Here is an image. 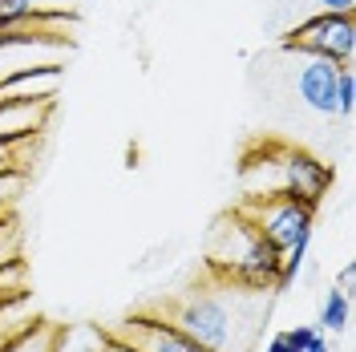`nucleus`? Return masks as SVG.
I'll return each instance as SVG.
<instances>
[{
	"label": "nucleus",
	"instance_id": "1",
	"mask_svg": "<svg viewBox=\"0 0 356 352\" xmlns=\"http://www.w3.org/2000/svg\"><path fill=\"white\" fill-rule=\"evenodd\" d=\"M222 231L231 235L235 247H227V255H215L211 264L219 267V271H227L239 287H251V291L275 287V280H280V264H284V251H275V247H271V243H267L264 235L239 215V211L231 215V223H227Z\"/></svg>",
	"mask_w": 356,
	"mask_h": 352
},
{
	"label": "nucleus",
	"instance_id": "2",
	"mask_svg": "<svg viewBox=\"0 0 356 352\" xmlns=\"http://www.w3.org/2000/svg\"><path fill=\"white\" fill-rule=\"evenodd\" d=\"M264 170H271L275 178L264 182L259 195H251V198L284 195V198H296V202H308V207H320V198L328 195V186H332V166H324L316 154L296 150V146L271 150V158H264Z\"/></svg>",
	"mask_w": 356,
	"mask_h": 352
},
{
	"label": "nucleus",
	"instance_id": "3",
	"mask_svg": "<svg viewBox=\"0 0 356 352\" xmlns=\"http://www.w3.org/2000/svg\"><path fill=\"white\" fill-rule=\"evenodd\" d=\"M239 215H243L275 251H288L296 239L312 235L316 207L296 202V198H284V195H267V198H247L243 207H239Z\"/></svg>",
	"mask_w": 356,
	"mask_h": 352
},
{
	"label": "nucleus",
	"instance_id": "4",
	"mask_svg": "<svg viewBox=\"0 0 356 352\" xmlns=\"http://www.w3.org/2000/svg\"><path fill=\"white\" fill-rule=\"evenodd\" d=\"M288 53H304V57H324L336 65H353L356 53V21L353 17H336V13H316L304 24H296L284 37Z\"/></svg>",
	"mask_w": 356,
	"mask_h": 352
},
{
	"label": "nucleus",
	"instance_id": "5",
	"mask_svg": "<svg viewBox=\"0 0 356 352\" xmlns=\"http://www.w3.org/2000/svg\"><path fill=\"white\" fill-rule=\"evenodd\" d=\"M175 328L186 332L202 349L231 352L235 349V332H239V316H235V308L222 296H191V300L178 304Z\"/></svg>",
	"mask_w": 356,
	"mask_h": 352
},
{
	"label": "nucleus",
	"instance_id": "6",
	"mask_svg": "<svg viewBox=\"0 0 356 352\" xmlns=\"http://www.w3.org/2000/svg\"><path fill=\"white\" fill-rule=\"evenodd\" d=\"M113 336H122L138 352H211V349H202V344H195L186 332H178L175 324L150 320V316H130Z\"/></svg>",
	"mask_w": 356,
	"mask_h": 352
},
{
	"label": "nucleus",
	"instance_id": "7",
	"mask_svg": "<svg viewBox=\"0 0 356 352\" xmlns=\"http://www.w3.org/2000/svg\"><path fill=\"white\" fill-rule=\"evenodd\" d=\"M336 73L340 65L336 61H324V57H308L300 73H296V89L304 97V106L316 113H336Z\"/></svg>",
	"mask_w": 356,
	"mask_h": 352
},
{
	"label": "nucleus",
	"instance_id": "8",
	"mask_svg": "<svg viewBox=\"0 0 356 352\" xmlns=\"http://www.w3.org/2000/svg\"><path fill=\"white\" fill-rule=\"evenodd\" d=\"M53 113V97H33V102H0V138H29L41 134Z\"/></svg>",
	"mask_w": 356,
	"mask_h": 352
},
{
	"label": "nucleus",
	"instance_id": "9",
	"mask_svg": "<svg viewBox=\"0 0 356 352\" xmlns=\"http://www.w3.org/2000/svg\"><path fill=\"white\" fill-rule=\"evenodd\" d=\"M106 336L97 324H69V328H57V344L53 352H102L106 349Z\"/></svg>",
	"mask_w": 356,
	"mask_h": 352
},
{
	"label": "nucleus",
	"instance_id": "10",
	"mask_svg": "<svg viewBox=\"0 0 356 352\" xmlns=\"http://www.w3.org/2000/svg\"><path fill=\"white\" fill-rule=\"evenodd\" d=\"M348 316H353V296L332 287L324 296V308H320V320H316V332H344L348 328Z\"/></svg>",
	"mask_w": 356,
	"mask_h": 352
},
{
	"label": "nucleus",
	"instance_id": "11",
	"mask_svg": "<svg viewBox=\"0 0 356 352\" xmlns=\"http://www.w3.org/2000/svg\"><path fill=\"white\" fill-rule=\"evenodd\" d=\"M53 344H57V324H29V328H21L8 344L0 352H53Z\"/></svg>",
	"mask_w": 356,
	"mask_h": 352
},
{
	"label": "nucleus",
	"instance_id": "12",
	"mask_svg": "<svg viewBox=\"0 0 356 352\" xmlns=\"http://www.w3.org/2000/svg\"><path fill=\"white\" fill-rule=\"evenodd\" d=\"M37 146V134L29 138H0V175H24L29 170V158Z\"/></svg>",
	"mask_w": 356,
	"mask_h": 352
},
{
	"label": "nucleus",
	"instance_id": "13",
	"mask_svg": "<svg viewBox=\"0 0 356 352\" xmlns=\"http://www.w3.org/2000/svg\"><path fill=\"white\" fill-rule=\"evenodd\" d=\"M353 110H356V73L353 65H340V73H336V113L353 118Z\"/></svg>",
	"mask_w": 356,
	"mask_h": 352
},
{
	"label": "nucleus",
	"instance_id": "14",
	"mask_svg": "<svg viewBox=\"0 0 356 352\" xmlns=\"http://www.w3.org/2000/svg\"><path fill=\"white\" fill-rule=\"evenodd\" d=\"M17 223H13V215H0V267H8L13 259H17Z\"/></svg>",
	"mask_w": 356,
	"mask_h": 352
},
{
	"label": "nucleus",
	"instance_id": "15",
	"mask_svg": "<svg viewBox=\"0 0 356 352\" xmlns=\"http://www.w3.org/2000/svg\"><path fill=\"white\" fill-rule=\"evenodd\" d=\"M312 336H316V324H296L284 332V344H288V352H304L312 344Z\"/></svg>",
	"mask_w": 356,
	"mask_h": 352
},
{
	"label": "nucleus",
	"instance_id": "16",
	"mask_svg": "<svg viewBox=\"0 0 356 352\" xmlns=\"http://www.w3.org/2000/svg\"><path fill=\"white\" fill-rule=\"evenodd\" d=\"M356 0H316V13H336V17H353Z\"/></svg>",
	"mask_w": 356,
	"mask_h": 352
},
{
	"label": "nucleus",
	"instance_id": "17",
	"mask_svg": "<svg viewBox=\"0 0 356 352\" xmlns=\"http://www.w3.org/2000/svg\"><path fill=\"white\" fill-rule=\"evenodd\" d=\"M102 352H138V349H130L122 336H113V332H110V336H106V349H102Z\"/></svg>",
	"mask_w": 356,
	"mask_h": 352
},
{
	"label": "nucleus",
	"instance_id": "18",
	"mask_svg": "<svg viewBox=\"0 0 356 352\" xmlns=\"http://www.w3.org/2000/svg\"><path fill=\"white\" fill-rule=\"evenodd\" d=\"M304 352H332V344H328V332H316V336H312V344Z\"/></svg>",
	"mask_w": 356,
	"mask_h": 352
},
{
	"label": "nucleus",
	"instance_id": "19",
	"mask_svg": "<svg viewBox=\"0 0 356 352\" xmlns=\"http://www.w3.org/2000/svg\"><path fill=\"white\" fill-rule=\"evenodd\" d=\"M353 280H356V267L348 264L344 271H340V291H353Z\"/></svg>",
	"mask_w": 356,
	"mask_h": 352
},
{
	"label": "nucleus",
	"instance_id": "20",
	"mask_svg": "<svg viewBox=\"0 0 356 352\" xmlns=\"http://www.w3.org/2000/svg\"><path fill=\"white\" fill-rule=\"evenodd\" d=\"M264 352H288V344H284V332H280V336H271V344H267Z\"/></svg>",
	"mask_w": 356,
	"mask_h": 352
},
{
	"label": "nucleus",
	"instance_id": "21",
	"mask_svg": "<svg viewBox=\"0 0 356 352\" xmlns=\"http://www.w3.org/2000/svg\"><path fill=\"white\" fill-rule=\"evenodd\" d=\"M4 178H17V175H0V182H4ZM8 198H13V195H8V191L0 195V215H8Z\"/></svg>",
	"mask_w": 356,
	"mask_h": 352
}]
</instances>
